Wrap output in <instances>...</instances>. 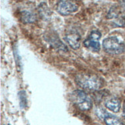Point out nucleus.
Masks as SVG:
<instances>
[{"label":"nucleus","instance_id":"nucleus-1","mask_svg":"<svg viewBox=\"0 0 125 125\" xmlns=\"http://www.w3.org/2000/svg\"><path fill=\"white\" fill-rule=\"evenodd\" d=\"M76 82L80 87L89 90H97L102 86V80L93 74H77Z\"/></svg>","mask_w":125,"mask_h":125},{"label":"nucleus","instance_id":"nucleus-2","mask_svg":"<svg viewBox=\"0 0 125 125\" xmlns=\"http://www.w3.org/2000/svg\"><path fill=\"white\" fill-rule=\"evenodd\" d=\"M71 100L76 107L83 111L89 110L93 105L90 97L84 91L80 90H76L71 93Z\"/></svg>","mask_w":125,"mask_h":125},{"label":"nucleus","instance_id":"nucleus-3","mask_svg":"<svg viewBox=\"0 0 125 125\" xmlns=\"http://www.w3.org/2000/svg\"><path fill=\"white\" fill-rule=\"evenodd\" d=\"M103 48L108 53L121 54L124 51L125 46L121 41H120L118 38L115 36H110L104 40Z\"/></svg>","mask_w":125,"mask_h":125},{"label":"nucleus","instance_id":"nucleus-4","mask_svg":"<svg viewBox=\"0 0 125 125\" xmlns=\"http://www.w3.org/2000/svg\"><path fill=\"white\" fill-rule=\"evenodd\" d=\"M95 112L97 116L107 125H124L123 122L117 117L110 114L102 107H97Z\"/></svg>","mask_w":125,"mask_h":125},{"label":"nucleus","instance_id":"nucleus-5","mask_svg":"<svg viewBox=\"0 0 125 125\" xmlns=\"http://www.w3.org/2000/svg\"><path fill=\"white\" fill-rule=\"evenodd\" d=\"M78 10L77 5L72 0H60L57 4V12L62 16H69Z\"/></svg>","mask_w":125,"mask_h":125},{"label":"nucleus","instance_id":"nucleus-6","mask_svg":"<svg viewBox=\"0 0 125 125\" xmlns=\"http://www.w3.org/2000/svg\"><path fill=\"white\" fill-rule=\"evenodd\" d=\"M101 37V33L99 31H92L90 34L89 37L86 38L83 42V45L87 49L94 51L98 52L100 50V44L99 40Z\"/></svg>","mask_w":125,"mask_h":125},{"label":"nucleus","instance_id":"nucleus-7","mask_svg":"<svg viewBox=\"0 0 125 125\" xmlns=\"http://www.w3.org/2000/svg\"><path fill=\"white\" fill-rule=\"evenodd\" d=\"M66 41L74 50L78 49L80 46V36L77 32H71L66 36Z\"/></svg>","mask_w":125,"mask_h":125},{"label":"nucleus","instance_id":"nucleus-8","mask_svg":"<svg viewBox=\"0 0 125 125\" xmlns=\"http://www.w3.org/2000/svg\"><path fill=\"white\" fill-rule=\"evenodd\" d=\"M121 100L115 97L110 98L105 101V107L108 110L115 113L119 112L120 109H121Z\"/></svg>","mask_w":125,"mask_h":125},{"label":"nucleus","instance_id":"nucleus-9","mask_svg":"<svg viewBox=\"0 0 125 125\" xmlns=\"http://www.w3.org/2000/svg\"><path fill=\"white\" fill-rule=\"evenodd\" d=\"M36 20V17L33 14L29 11H24L22 13V20L26 23L33 22Z\"/></svg>","mask_w":125,"mask_h":125},{"label":"nucleus","instance_id":"nucleus-10","mask_svg":"<svg viewBox=\"0 0 125 125\" xmlns=\"http://www.w3.org/2000/svg\"><path fill=\"white\" fill-rule=\"evenodd\" d=\"M20 106L22 108H24L26 106V103H27V100H26V95L25 91H21L20 92Z\"/></svg>","mask_w":125,"mask_h":125},{"label":"nucleus","instance_id":"nucleus-11","mask_svg":"<svg viewBox=\"0 0 125 125\" xmlns=\"http://www.w3.org/2000/svg\"><path fill=\"white\" fill-rule=\"evenodd\" d=\"M119 2L121 6L122 7V9L124 10H125V0H119Z\"/></svg>","mask_w":125,"mask_h":125},{"label":"nucleus","instance_id":"nucleus-12","mask_svg":"<svg viewBox=\"0 0 125 125\" xmlns=\"http://www.w3.org/2000/svg\"><path fill=\"white\" fill-rule=\"evenodd\" d=\"M123 116H124V117L125 118V104H124V110H123Z\"/></svg>","mask_w":125,"mask_h":125},{"label":"nucleus","instance_id":"nucleus-13","mask_svg":"<svg viewBox=\"0 0 125 125\" xmlns=\"http://www.w3.org/2000/svg\"><path fill=\"white\" fill-rule=\"evenodd\" d=\"M7 125H10V124H7Z\"/></svg>","mask_w":125,"mask_h":125}]
</instances>
